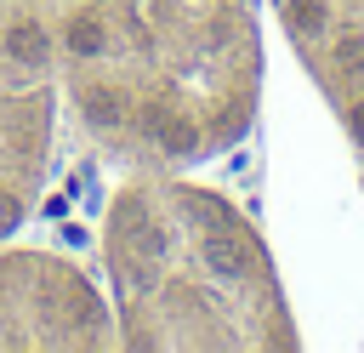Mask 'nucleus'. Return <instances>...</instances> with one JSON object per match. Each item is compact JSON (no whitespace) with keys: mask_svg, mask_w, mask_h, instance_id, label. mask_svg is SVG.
<instances>
[{"mask_svg":"<svg viewBox=\"0 0 364 353\" xmlns=\"http://www.w3.org/2000/svg\"><path fill=\"white\" fill-rule=\"evenodd\" d=\"M17 222H23V199L11 188H0V233H17Z\"/></svg>","mask_w":364,"mask_h":353,"instance_id":"nucleus-9","label":"nucleus"},{"mask_svg":"<svg viewBox=\"0 0 364 353\" xmlns=\"http://www.w3.org/2000/svg\"><path fill=\"white\" fill-rule=\"evenodd\" d=\"M148 131H154V142L165 154H193L199 148V125L182 120V114H171L165 102H148Z\"/></svg>","mask_w":364,"mask_h":353,"instance_id":"nucleus-3","label":"nucleus"},{"mask_svg":"<svg viewBox=\"0 0 364 353\" xmlns=\"http://www.w3.org/2000/svg\"><path fill=\"white\" fill-rule=\"evenodd\" d=\"M336 68H341V74H364V34H358V28H347V34L336 40Z\"/></svg>","mask_w":364,"mask_h":353,"instance_id":"nucleus-7","label":"nucleus"},{"mask_svg":"<svg viewBox=\"0 0 364 353\" xmlns=\"http://www.w3.org/2000/svg\"><path fill=\"white\" fill-rule=\"evenodd\" d=\"M284 28L290 34H318L324 28V0H284Z\"/></svg>","mask_w":364,"mask_h":353,"instance_id":"nucleus-6","label":"nucleus"},{"mask_svg":"<svg viewBox=\"0 0 364 353\" xmlns=\"http://www.w3.org/2000/svg\"><path fill=\"white\" fill-rule=\"evenodd\" d=\"M63 46H68L74 57H102V51H108V28H102V17L74 11V17L63 23Z\"/></svg>","mask_w":364,"mask_h":353,"instance_id":"nucleus-5","label":"nucleus"},{"mask_svg":"<svg viewBox=\"0 0 364 353\" xmlns=\"http://www.w3.org/2000/svg\"><path fill=\"white\" fill-rule=\"evenodd\" d=\"M80 114L97 131H114V125H125V91L119 85H85L80 91Z\"/></svg>","mask_w":364,"mask_h":353,"instance_id":"nucleus-4","label":"nucleus"},{"mask_svg":"<svg viewBox=\"0 0 364 353\" xmlns=\"http://www.w3.org/2000/svg\"><path fill=\"white\" fill-rule=\"evenodd\" d=\"M199 256H205V268L222 279V285H239L245 273H250V251H245V239H233V233H205L199 239Z\"/></svg>","mask_w":364,"mask_h":353,"instance_id":"nucleus-2","label":"nucleus"},{"mask_svg":"<svg viewBox=\"0 0 364 353\" xmlns=\"http://www.w3.org/2000/svg\"><path fill=\"white\" fill-rule=\"evenodd\" d=\"M0 51H6L11 63H23V68H46V57H51V34H46L34 17H11L6 34H0Z\"/></svg>","mask_w":364,"mask_h":353,"instance_id":"nucleus-1","label":"nucleus"},{"mask_svg":"<svg viewBox=\"0 0 364 353\" xmlns=\"http://www.w3.org/2000/svg\"><path fill=\"white\" fill-rule=\"evenodd\" d=\"M188 211H193V216H205V222H216V228L228 222V211H222V199H210V194H188Z\"/></svg>","mask_w":364,"mask_h":353,"instance_id":"nucleus-8","label":"nucleus"},{"mask_svg":"<svg viewBox=\"0 0 364 353\" xmlns=\"http://www.w3.org/2000/svg\"><path fill=\"white\" fill-rule=\"evenodd\" d=\"M347 125H353V137H358V142H364V97H358V102H353V114H347Z\"/></svg>","mask_w":364,"mask_h":353,"instance_id":"nucleus-10","label":"nucleus"},{"mask_svg":"<svg viewBox=\"0 0 364 353\" xmlns=\"http://www.w3.org/2000/svg\"><path fill=\"white\" fill-rule=\"evenodd\" d=\"M80 6H91V0H80Z\"/></svg>","mask_w":364,"mask_h":353,"instance_id":"nucleus-11","label":"nucleus"}]
</instances>
